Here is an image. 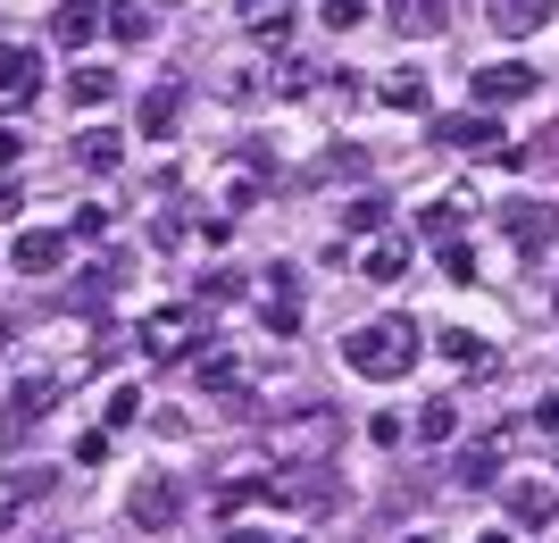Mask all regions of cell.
Listing matches in <instances>:
<instances>
[{"label": "cell", "instance_id": "cell-39", "mask_svg": "<svg viewBox=\"0 0 559 543\" xmlns=\"http://www.w3.org/2000/svg\"><path fill=\"white\" fill-rule=\"evenodd\" d=\"M476 543H518V535H501V527H492V535H476Z\"/></svg>", "mask_w": 559, "mask_h": 543}, {"label": "cell", "instance_id": "cell-10", "mask_svg": "<svg viewBox=\"0 0 559 543\" xmlns=\"http://www.w3.org/2000/svg\"><path fill=\"white\" fill-rule=\"evenodd\" d=\"M501 501H510V527H526V535L559 527V494L543 485V476H501Z\"/></svg>", "mask_w": 559, "mask_h": 543}, {"label": "cell", "instance_id": "cell-13", "mask_svg": "<svg viewBox=\"0 0 559 543\" xmlns=\"http://www.w3.org/2000/svg\"><path fill=\"white\" fill-rule=\"evenodd\" d=\"M100 25H109L100 0H59V9H50V43H59V50H84V43H100Z\"/></svg>", "mask_w": 559, "mask_h": 543}, {"label": "cell", "instance_id": "cell-12", "mask_svg": "<svg viewBox=\"0 0 559 543\" xmlns=\"http://www.w3.org/2000/svg\"><path fill=\"white\" fill-rule=\"evenodd\" d=\"M384 9H393L401 43H443L451 34V0H384Z\"/></svg>", "mask_w": 559, "mask_h": 543}, {"label": "cell", "instance_id": "cell-3", "mask_svg": "<svg viewBox=\"0 0 559 543\" xmlns=\"http://www.w3.org/2000/svg\"><path fill=\"white\" fill-rule=\"evenodd\" d=\"M435 142H443V151H467V160H501V167L526 160V151H518V142L492 126V109H467V118H435Z\"/></svg>", "mask_w": 559, "mask_h": 543}, {"label": "cell", "instance_id": "cell-14", "mask_svg": "<svg viewBox=\"0 0 559 543\" xmlns=\"http://www.w3.org/2000/svg\"><path fill=\"white\" fill-rule=\"evenodd\" d=\"M185 343H192V309H151L142 318V352L151 359H185Z\"/></svg>", "mask_w": 559, "mask_h": 543}, {"label": "cell", "instance_id": "cell-15", "mask_svg": "<svg viewBox=\"0 0 559 543\" xmlns=\"http://www.w3.org/2000/svg\"><path fill=\"white\" fill-rule=\"evenodd\" d=\"M75 167H84V176H117V167H126V134H117V126H84V134H75Z\"/></svg>", "mask_w": 559, "mask_h": 543}, {"label": "cell", "instance_id": "cell-34", "mask_svg": "<svg viewBox=\"0 0 559 543\" xmlns=\"http://www.w3.org/2000/svg\"><path fill=\"white\" fill-rule=\"evenodd\" d=\"M234 293H242V284H234L226 268H217V276H201V302H210V309H217V302H234Z\"/></svg>", "mask_w": 559, "mask_h": 543}, {"label": "cell", "instance_id": "cell-5", "mask_svg": "<svg viewBox=\"0 0 559 543\" xmlns=\"http://www.w3.org/2000/svg\"><path fill=\"white\" fill-rule=\"evenodd\" d=\"M126 519H134L142 535H167V527L185 519V485H176V476H159V469H142V485L126 494Z\"/></svg>", "mask_w": 559, "mask_h": 543}, {"label": "cell", "instance_id": "cell-2", "mask_svg": "<svg viewBox=\"0 0 559 543\" xmlns=\"http://www.w3.org/2000/svg\"><path fill=\"white\" fill-rule=\"evenodd\" d=\"M84 368H93L84 352H75V359H25L17 377H9V418H17V426L50 418V410H59V393H68V385L84 377Z\"/></svg>", "mask_w": 559, "mask_h": 543}, {"label": "cell", "instance_id": "cell-37", "mask_svg": "<svg viewBox=\"0 0 559 543\" xmlns=\"http://www.w3.org/2000/svg\"><path fill=\"white\" fill-rule=\"evenodd\" d=\"M226 543H276V527H242V519H226Z\"/></svg>", "mask_w": 559, "mask_h": 543}, {"label": "cell", "instance_id": "cell-40", "mask_svg": "<svg viewBox=\"0 0 559 543\" xmlns=\"http://www.w3.org/2000/svg\"><path fill=\"white\" fill-rule=\"evenodd\" d=\"M551 309H559V284H551Z\"/></svg>", "mask_w": 559, "mask_h": 543}, {"label": "cell", "instance_id": "cell-31", "mask_svg": "<svg viewBox=\"0 0 559 543\" xmlns=\"http://www.w3.org/2000/svg\"><path fill=\"white\" fill-rule=\"evenodd\" d=\"M368 17H376L368 0H326V25H334V34H359Z\"/></svg>", "mask_w": 559, "mask_h": 543}, {"label": "cell", "instance_id": "cell-17", "mask_svg": "<svg viewBox=\"0 0 559 543\" xmlns=\"http://www.w3.org/2000/svg\"><path fill=\"white\" fill-rule=\"evenodd\" d=\"M376 101H384V109H401V118H426L435 84H426V68H393L384 84H376Z\"/></svg>", "mask_w": 559, "mask_h": 543}, {"label": "cell", "instance_id": "cell-27", "mask_svg": "<svg viewBox=\"0 0 559 543\" xmlns=\"http://www.w3.org/2000/svg\"><path fill=\"white\" fill-rule=\"evenodd\" d=\"M326 410H301V418H293V426H276V444H293V451H309V444H326Z\"/></svg>", "mask_w": 559, "mask_h": 543}, {"label": "cell", "instance_id": "cell-25", "mask_svg": "<svg viewBox=\"0 0 559 543\" xmlns=\"http://www.w3.org/2000/svg\"><path fill=\"white\" fill-rule=\"evenodd\" d=\"M68 93H75V109H100V101L117 93V75H109V68H75V75H68Z\"/></svg>", "mask_w": 559, "mask_h": 543}, {"label": "cell", "instance_id": "cell-26", "mask_svg": "<svg viewBox=\"0 0 559 543\" xmlns=\"http://www.w3.org/2000/svg\"><path fill=\"white\" fill-rule=\"evenodd\" d=\"M109 34H117V43H151V9H142V0H117V9H109Z\"/></svg>", "mask_w": 559, "mask_h": 543}, {"label": "cell", "instance_id": "cell-20", "mask_svg": "<svg viewBox=\"0 0 559 543\" xmlns=\"http://www.w3.org/2000/svg\"><path fill=\"white\" fill-rule=\"evenodd\" d=\"M242 34H251V43H284V34H293V9H284V0H242Z\"/></svg>", "mask_w": 559, "mask_h": 543}, {"label": "cell", "instance_id": "cell-18", "mask_svg": "<svg viewBox=\"0 0 559 543\" xmlns=\"http://www.w3.org/2000/svg\"><path fill=\"white\" fill-rule=\"evenodd\" d=\"M176 118H185V84H159V93H142V109H134L142 142H167V134H176Z\"/></svg>", "mask_w": 559, "mask_h": 543}, {"label": "cell", "instance_id": "cell-11", "mask_svg": "<svg viewBox=\"0 0 559 543\" xmlns=\"http://www.w3.org/2000/svg\"><path fill=\"white\" fill-rule=\"evenodd\" d=\"M34 93H43V50H34V43H0V101L25 109Z\"/></svg>", "mask_w": 559, "mask_h": 543}, {"label": "cell", "instance_id": "cell-38", "mask_svg": "<svg viewBox=\"0 0 559 543\" xmlns=\"http://www.w3.org/2000/svg\"><path fill=\"white\" fill-rule=\"evenodd\" d=\"M401 543H443V535H426V527H409V535H401Z\"/></svg>", "mask_w": 559, "mask_h": 543}, {"label": "cell", "instance_id": "cell-6", "mask_svg": "<svg viewBox=\"0 0 559 543\" xmlns=\"http://www.w3.org/2000/svg\"><path fill=\"white\" fill-rule=\"evenodd\" d=\"M518 435H535V418H518V426H492V435H476V444H460V485H501V460H510Z\"/></svg>", "mask_w": 559, "mask_h": 543}, {"label": "cell", "instance_id": "cell-22", "mask_svg": "<svg viewBox=\"0 0 559 543\" xmlns=\"http://www.w3.org/2000/svg\"><path fill=\"white\" fill-rule=\"evenodd\" d=\"M435 343H443V359H451V368H467V377H485V368H492V343H485V334H467V327L435 334Z\"/></svg>", "mask_w": 559, "mask_h": 543}, {"label": "cell", "instance_id": "cell-28", "mask_svg": "<svg viewBox=\"0 0 559 543\" xmlns=\"http://www.w3.org/2000/svg\"><path fill=\"white\" fill-rule=\"evenodd\" d=\"M217 201H226V210H251V201H259V160H251V167H234L226 185H217Z\"/></svg>", "mask_w": 559, "mask_h": 543}, {"label": "cell", "instance_id": "cell-19", "mask_svg": "<svg viewBox=\"0 0 559 543\" xmlns=\"http://www.w3.org/2000/svg\"><path fill=\"white\" fill-rule=\"evenodd\" d=\"M551 9H559V0H492V25H501L510 43H526V34L551 25Z\"/></svg>", "mask_w": 559, "mask_h": 543}, {"label": "cell", "instance_id": "cell-9", "mask_svg": "<svg viewBox=\"0 0 559 543\" xmlns=\"http://www.w3.org/2000/svg\"><path fill=\"white\" fill-rule=\"evenodd\" d=\"M543 75L526 68V59H492V68H476V109H510V101H535Z\"/></svg>", "mask_w": 559, "mask_h": 543}, {"label": "cell", "instance_id": "cell-32", "mask_svg": "<svg viewBox=\"0 0 559 543\" xmlns=\"http://www.w3.org/2000/svg\"><path fill=\"white\" fill-rule=\"evenodd\" d=\"M142 418V393H134V385H117V393H109V435H117V426H134Z\"/></svg>", "mask_w": 559, "mask_h": 543}, {"label": "cell", "instance_id": "cell-7", "mask_svg": "<svg viewBox=\"0 0 559 543\" xmlns=\"http://www.w3.org/2000/svg\"><path fill=\"white\" fill-rule=\"evenodd\" d=\"M259 327L276 334H301V268H267V284H259Z\"/></svg>", "mask_w": 559, "mask_h": 543}, {"label": "cell", "instance_id": "cell-23", "mask_svg": "<svg viewBox=\"0 0 559 543\" xmlns=\"http://www.w3.org/2000/svg\"><path fill=\"white\" fill-rule=\"evenodd\" d=\"M418 444H460V402H451V393H435V402L418 410Z\"/></svg>", "mask_w": 559, "mask_h": 543}, {"label": "cell", "instance_id": "cell-8", "mask_svg": "<svg viewBox=\"0 0 559 543\" xmlns=\"http://www.w3.org/2000/svg\"><path fill=\"white\" fill-rule=\"evenodd\" d=\"M68 226H25L17 243H9V268H17V276H59V268H68Z\"/></svg>", "mask_w": 559, "mask_h": 543}, {"label": "cell", "instance_id": "cell-35", "mask_svg": "<svg viewBox=\"0 0 559 543\" xmlns=\"http://www.w3.org/2000/svg\"><path fill=\"white\" fill-rule=\"evenodd\" d=\"M535 435H559V385H551V393L535 402Z\"/></svg>", "mask_w": 559, "mask_h": 543}, {"label": "cell", "instance_id": "cell-33", "mask_svg": "<svg viewBox=\"0 0 559 543\" xmlns=\"http://www.w3.org/2000/svg\"><path fill=\"white\" fill-rule=\"evenodd\" d=\"M75 460H84V469H100V460H109V426H84V435H75Z\"/></svg>", "mask_w": 559, "mask_h": 543}, {"label": "cell", "instance_id": "cell-16", "mask_svg": "<svg viewBox=\"0 0 559 543\" xmlns=\"http://www.w3.org/2000/svg\"><path fill=\"white\" fill-rule=\"evenodd\" d=\"M359 276H368V284H401V276H409V235L359 243Z\"/></svg>", "mask_w": 559, "mask_h": 543}, {"label": "cell", "instance_id": "cell-24", "mask_svg": "<svg viewBox=\"0 0 559 543\" xmlns=\"http://www.w3.org/2000/svg\"><path fill=\"white\" fill-rule=\"evenodd\" d=\"M418 235L443 251V243H460V201H426V217H418Z\"/></svg>", "mask_w": 559, "mask_h": 543}, {"label": "cell", "instance_id": "cell-29", "mask_svg": "<svg viewBox=\"0 0 559 543\" xmlns=\"http://www.w3.org/2000/svg\"><path fill=\"white\" fill-rule=\"evenodd\" d=\"M318 75H326V68H309V59H284L276 93H284V101H301V93H318Z\"/></svg>", "mask_w": 559, "mask_h": 543}, {"label": "cell", "instance_id": "cell-36", "mask_svg": "<svg viewBox=\"0 0 559 543\" xmlns=\"http://www.w3.org/2000/svg\"><path fill=\"white\" fill-rule=\"evenodd\" d=\"M17 160H25V134H17L9 118H0V167H17Z\"/></svg>", "mask_w": 559, "mask_h": 543}, {"label": "cell", "instance_id": "cell-4", "mask_svg": "<svg viewBox=\"0 0 559 543\" xmlns=\"http://www.w3.org/2000/svg\"><path fill=\"white\" fill-rule=\"evenodd\" d=\"M501 235L518 243V260H543V251L559 243V201H535V192L501 201Z\"/></svg>", "mask_w": 559, "mask_h": 543}, {"label": "cell", "instance_id": "cell-30", "mask_svg": "<svg viewBox=\"0 0 559 543\" xmlns=\"http://www.w3.org/2000/svg\"><path fill=\"white\" fill-rule=\"evenodd\" d=\"M443 276H451V284H476V243H467V235L443 243Z\"/></svg>", "mask_w": 559, "mask_h": 543}, {"label": "cell", "instance_id": "cell-1", "mask_svg": "<svg viewBox=\"0 0 559 543\" xmlns=\"http://www.w3.org/2000/svg\"><path fill=\"white\" fill-rule=\"evenodd\" d=\"M418 327L409 318H368V327H350L343 334V368L350 377H368V385H401L409 368H418Z\"/></svg>", "mask_w": 559, "mask_h": 543}, {"label": "cell", "instance_id": "cell-21", "mask_svg": "<svg viewBox=\"0 0 559 543\" xmlns=\"http://www.w3.org/2000/svg\"><path fill=\"white\" fill-rule=\"evenodd\" d=\"M384 217H393V201H376V192H359V201H343V235L376 243V235H393V226H384Z\"/></svg>", "mask_w": 559, "mask_h": 543}]
</instances>
